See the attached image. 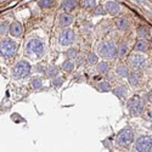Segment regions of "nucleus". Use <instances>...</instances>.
I'll return each instance as SVG.
<instances>
[{
  "label": "nucleus",
  "instance_id": "f257e3e1",
  "mask_svg": "<svg viewBox=\"0 0 152 152\" xmlns=\"http://www.w3.org/2000/svg\"><path fill=\"white\" fill-rule=\"evenodd\" d=\"M126 107H128L129 113L133 117H139L142 115L145 110V100L140 95H134L128 100Z\"/></svg>",
  "mask_w": 152,
  "mask_h": 152
},
{
  "label": "nucleus",
  "instance_id": "f03ea898",
  "mask_svg": "<svg viewBox=\"0 0 152 152\" xmlns=\"http://www.w3.org/2000/svg\"><path fill=\"white\" fill-rule=\"evenodd\" d=\"M97 51L101 57L111 60L117 55V46L113 40H104L97 45Z\"/></svg>",
  "mask_w": 152,
  "mask_h": 152
},
{
  "label": "nucleus",
  "instance_id": "7ed1b4c3",
  "mask_svg": "<svg viewBox=\"0 0 152 152\" xmlns=\"http://www.w3.org/2000/svg\"><path fill=\"white\" fill-rule=\"evenodd\" d=\"M134 141V130L129 126L126 128H123L118 134H117V137H116V142L118 146L121 147H129Z\"/></svg>",
  "mask_w": 152,
  "mask_h": 152
},
{
  "label": "nucleus",
  "instance_id": "20e7f679",
  "mask_svg": "<svg viewBox=\"0 0 152 152\" xmlns=\"http://www.w3.org/2000/svg\"><path fill=\"white\" fill-rule=\"evenodd\" d=\"M133 152H152V136L141 135L136 139Z\"/></svg>",
  "mask_w": 152,
  "mask_h": 152
},
{
  "label": "nucleus",
  "instance_id": "39448f33",
  "mask_svg": "<svg viewBox=\"0 0 152 152\" xmlns=\"http://www.w3.org/2000/svg\"><path fill=\"white\" fill-rule=\"evenodd\" d=\"M18 45L15 40L12 39H4L0 43V55L4 57H12L16 53H17Z\"/></svg>",
  "mask_w": 152,
  "mask_h": 152
},
{
  "label": "nucleus",
  "instance_id": "423d86ee",
  "mask_svg": "<svg viewBox=\"0 0 152 152\" xmlns=\"http://www.w3.org/2000/svg\"><path fill=\"white\" fill-rule=\"evenodd\" d=\"M44 44L40 39H37V38H33L31 39L28 43H27V46H26V51L27 54H31V55H35V56H40L44 54Z\"/></svg>",
  "mask_w": 152,
  "mask_h": 152
},
{
  "label": "nucleus",
  "instance_id": "0eeeda50",
  "mask_svg": "<svg viewBox=\"0 0 152 152\" xmlns=\"http://www.w3.org/2000/svg\"><path fill=\"white\" fill-rule=\"evenodd\" d=\"M31 72V65L27 61H20L12 68V74L15 78H24Z\"/></svg>",
  "mask_w": 152,
  "mask_h": 152
},
{
  "label": "nucleus",
  "instance_id": "6e6552de",
  "mask_svg": "<svg viewBox=\"0 0 152 152\" xmlns=\"http://www.w3.org/2000/svg\"><path fill=\"white\" fill-rule=\"evenodd\" d=\"M146 62L147 60L142 54H133L128 60V63L133 71H140L145 68Z\"/></svg>",
  "mask_w": 152,
  "mask_h": 152
},
{
  "label": "nucleus",
  "instance_id": "1a4fd4ad",
  "mask_svg": "<svg viewBox=\"0 0 152 152\" xmlns=\"http://www.w3.org/2000/svg\"><path fill=\"white\" fill-rule=\"evenodd\" d=\"M75 40V33L67 28V29H63L61 33H60V37H58V42L62 46H67V45H71L73 42Z\"/></svg>",
  "mask_w": 152,
  "mask_h": 152
},
{
  "label": "nucleus",
  "instance_id": "9d476101",
  "mask_svg": "<svg viewBox=\"0 0 152 152\" xmlns=\"http://www.w3.org/2000/svg\"><path fill=\"white\" fill-rule=\"evenodd\" d=\"M10 33H11V35L12 37H20L21 34H22V32H23V27H22V24L20 23V22H12L11 23V26H10V31H9Z\"/></svg>",
  "mask_w": 152,
  "mask_h": 152
},
{
  "label": "nucleus",
  "instance_id": "9b49d317",
  "mask_svg": "<svg viewBox=\"0 0 152 152\" xmlns=\"http://www.w3.org/2000/svg\"><path fill=\"white\" fill-rule=\"evenodd\" d=\"M128 79H129V84L132 86H137L141 82V74L137 71H133L132 73H129Z\"/></svg>",
  "mask_w": 152,
  "mask_h": 152
},
{
  "label": "nucleus",
  "instance_id": "f8f14e48",
  "mask_svg": "<svg viewBox=\"0 0 152 152\" xmlns=\"http://www.w3.org/2000/svg\"><path fill=\"white\" fill-rule=\"evenodd\" d=\"M147 49H148V44H147V42L144 39V38H140V39H137V42L135 43V46H134L135 51L145 53V51H147Z\"/></svg>",
  "mask_w": 152,
  "mask_h": 152
},
{
  "label": "nucleus",
  "instance_id": "ddd939ff",
  "mask_svg": "<svg viewBox=\"0 0 152 152\" xmlns=\"http://www.w3.org/2000/svg\"><path fill=\"white\" fill-rule=\"evenodd\" d=\"M105 9H106V11L108 12V14H111V15H117L118 12L121 11V6L116 1H108L106 4Z\"/></svg>",
  "mask_w": 152,
  "mask_h": 152
},
{
  "label": "nucleus",
  "instance_id": "4468645a",
  "mask_svg": "<svg viewBox=\"0 0 152 152\" xmlns=\"http://www.w3.org/2000/svg\"><path fill=\"white\" fill-rule=\"evenodd\" d=\"M77 5H78L77 0H63L61 6H62V10H65L66 12H69L77 7Z\"/></svg>",
  "mask_w": 152,
  "mask_h": 152
},
{
  "label": "nucleus",
  "instance_id": "2eb2a0df",
  "mask_svg": "<svg viewBox=\"0 0 152 152\" xmlns=\"http://www.w3.org/2000/svg\"><path fill=\"white\" fill-rule=\"evenodd\" d=\"M116 26H117V28L119 31H123L124 32V31H128L129 22H128V20L124 18V17H119V18L116 20Z\"/></svg>",
  "mask_w": 152,
  "mask_h": 152
},
{
  "label": "nucleus",
  "instance_id": "dca6fc26",
  "mask_svg": "<svg viewBox=\"0 0 152 152\" xmlns=\"http://www.w3.org/2000/svg\"><path fill=\"white\" fill-rule=\"evenodd\" d=\"M72 22H73V17H72L71 15H68V14H62V15L60 16V24H61L62 27L69 26Z\"/></svg>",
  "mask_w": 152,
  "mask_h": 152
},
{
  "label": "nucleus",
  "instance_id": "f3484780",
  "mask_svg": "<svg viewBox=\"0 0 152 152\" xmlns=\"http://www.w3.org/2000/svg\"><path fill=\"white\" fill-rule=\"evenodd\" d=\"M128 50H129V46L125 42H122L119 44V46L117 48V54L119 57H124L126 54H128Z\"/></svg>",
  "mask_w": 152,
  "mask_h": 152
},
{
  "label": "nucleus",
  "instance_id": "a211bd4d",
  "mask_svg": "<svg viewBox=\"0 0 152 152\" xmlns=\"http://www.w3.org/2000/svg\"><path fill=\"white\" fill-rule=\"evenodd\" d=\"M113 94H115L117 97H119V99L125 97L126 96V89H125V86H122V85L116 86L115 89H113Z\"/></svg>",
  "mask_w": 152,
  "mask_h": 152
},
{
  "label": "nucleus",
  "instance_id": "6ab92c4d",
  "mask_svg": "<svg viewBox=\"0 0 152 152\" xmlns=\"http://www.w3.org/2000/svg\"><path fill=\"white\" fill-rule=\"evenodd\" d=\"M117 74L119 75L121 78H125V77H128L129 75V71H128V68H126V66L119 65L117 67Z\"/></svg>",
  "mask_w": 152,
  "mask_h": 152
},
{
  "label": "nucleus",
  "instance_id": "aec40b11",
  "mask_svg": "<svg viewBox=\"0 0 152 152\" xmlns=\"http://www.w3.org/2000/svg\"><path fill=\"white\" fill-rule=\"evenodd\" d=\"M82 5L84 9L91 10L96 6V0H82Z\"/></svg>",
  "mask_w": 152,
  "mask_h": 152
},
{
  "label": "nucleus",
  "instance_id": "412c9836",
  "mask_svg": "<svg viewBox=\"0 0 152 152\" xmlns=\"http://www.w3.org/2000/svg\"><path fill=\"white\" fill-rule=\"evenodd\" d=\"M137 35L140 37V38H144V39H145L146 37L150 35V29H148L147 27H145V26L139 27V29H137Z\"/></svg>",
  "mask_w": 152,
  "mask_h": 152
},
{
  "label": "nucleus",
  "instance_id": "4be33fe9",
  "mask_svg": "<svg viewBox=\"0 0 152 152\" xmlns=\"http://www.w3.org/2000/svg\"><path fill=\"white\" fill-rule=\"evenodd\" d=\"M32 86L34 88V89H40V88L43 86V82L39 77H34L32 79Z\"/></svg>",
  "mask_w": 152,
  "mask_h": 152
},
{
  "label": "nucleus",
  "instance_id": "5701e85b",
  "mask_svg": "<svg viewBox=\"0 0 152 152\" xmlns=\"http://www.w3.org/2000/svg\"><path fill=\"white\" fill-rule=\"evenodd\" d=\"M57 73H58V69H57L56 67H54V66L49 67V68H48V71H46L48 77H50V78H55L56 75H57Z\"/></svg>",
  "mask_w": 152,
  "mask_h": 152
},
{
  "label": "nucleus",
  "instance_id": "b1692460",
  "mask_svg": "<svg viewBox=\"0 0 152 152\" xmlns=\"http://www.w3.org/2000/svg\"><path fill=\"white\" fill-rule=\"evenodd\" d=\"M62 67H63V69H65V71H67V72H71V71L74 68V63L72 62V60H67V61H65V62H63Z\"/></svg>",
  "mask_w": 152,
  "mask_h": 152
},
{
  "label": "nucleus",
  "instance_id": "393cba45",
  "mask_svg": "<svg viewBox=\"0 0 152 152\" xmlns=\"http://www.w3.org/2000/svg\"><path fill=\"white\" fill-rule=\"evenodd\" d=\"M108 63L107 62H100L99 65H97V71L100 72V73H106L107 71H108Z\"/></svg>",
  "mask_w": 152,
  "mask_h": 152
},
{
  "label": "nucleus",
  "instance_id": "a878e982",
  "mask_svg": "<svg viewBox=\"0 0 152 152\" xmlns=\"http://www.w3.org/2000/svg\"><path fill=\"white\" fill-rule=\"evenodd\" d=\"M97 88H99V90H101V91H110V90H111V85H110L107 82L100 83V84L97 85Z\"/></svg>",
  "mask_w": 152,
  "mask_h": 152
},
{
  "label": "nucleus",
  "instance_id": "bb28decb",
  "mask_svg": "<svg viewBox=\"0 0 152 152\" xmlns=\"http://www.w3.org/2000/svg\"><path fill=\"white\" fill-rule=\"evenodd\" d=\"M66 55H67V57H68L69 60L75 58V56H77V49H75V48H71V49H68V50H67V53H66Z\"/></svg>",
  "mask_w": 152,
  "mask_h": 152
},
{
  "label": "nucleus",
  "instance_id": "cd10ccee",
  "mask_svg": "<svg viewBox=\"0 0 152 152\" xmlns=\"http://www.w3.org/2000/svg\"><path fill=\"white\" fill-rule=\"evenodd\" d=\"M54 3V0H39V6L40 7H49V6H51Z\"/></svg>",
  "mask_w": 152,
  "mask_h": 152
},
{
  "label": "nucleus",
  "instance_id": "c85d7f7f",
  "mask_svg": "<svg viewBox=\"0 0 152 152\" xmlns=\"http://www.w3.org/2000/svg\"><path fill=\"white\" fill-rule=\"evenodd\" d=\"M97 61H99V58H97V56H96L95 54L90 53L89 55H88V62H89L90 65H94V63H97Z\"/></svg>",
  "mask_w": 152,
  "mask_h": 152
},
{
  "label": "nucleus",
  "instance_id": "c756f323",
  "mask_svg": "<svg viewBox=\"0 0 152 152\" xmlns=\"http://www.w3.org/2000/svg\"><path fill=\"white\" fill-rule=\"evenodd\" d=\"M7 31H10V27L7 26L6 22H3L1 24H0V33H1V34H6Z\"/></svg>",
  "mask_w": 152,
  "mask_h": 152
},
{
  "label": "nucleus",
  "instance_id": "7c9ffc66",
  "mask_svg": "<svg viewBox=\"0 0 152 152\" xmlns=\"http://www.w3.org/2000/svg\"><path fill=\"white\" fill-rule=\"evenodd\" d=\"M106 12V9L104 7V6H99V7H96V10L94 11V15L95 16H97V15H104Z\"/></svg>",
  "mask_w": 152,
  "mask_h": 152
},
{
  "label": "nucleus",
  "instance_id": "2f4dec72",
  "mask_svg": "<svg viewBox=\"0 0 152 152\" xmlns=\"http://www.w3.org/2000/svg\"><path fill=\"white\" fill-rule=\"evenodd\" d=\"M54 86L55 88H60L61 85H62V83H63V79L61 78V77H56V78H54Z\"/></svg>",
  "mask_w": 152,
  "mask_h": 152
},
{
  "label": "nucleus",
  "instance_id": "473e14b6",
  "mask_svg": "<svg viewBox=\"0 0 152 152\" xmlns=\"http://www.w3.org/2000/svg\"><path fill=\"white\" fill-rule=\"evenodd\" d=\"M146 119L150 122V125H151V128H152V111H148L147 113H146Z\"/></svg>",
  "mask_w": 152,
  "mask_h": 152
},
{
  "label": "nucleus",
  "instance_id": "72a5a7b5",
  "mask_svg": "<svg viewBox=\"0 0 152 152\" xmlns=\"http://www.w3.org/2000/svg\"><path fill=\"white\" fill-rule=\"evenodd\" d=\"M147 100H148L152 104V88H151V90L148 91V95H147Z\"/></svg>",
  "mask_w": 152,
  "mask_h": 152
},
{
  "label": "nucleus",
  "instance_id": "f704fd0d",
  "mask_svg": "<svg viewBox=\"0 0 152 152\" xmlns=\"http://www.w3.org/2000/svg\"><path fill=\"white\" fill-rule=\"evenodd\" d=\"M37 71H38V72H45L44 67H43V66H40V65H39V66H37Z\"/></svg>",
  "mask_w": 152,
  "mask_h": 152
},
{
  "label": "nucleus",
  "instance_id": "c9c22d12",
  "mask_svg": "<svg viewBox=\"0 0 152 152\" xmlns=\"http://www.w3.org/2000/svg\"><path fill=\"white\" fill-rule=\"evenodd\" d=\"M151 44H152V37H151Z\"/></svg>",
  "mask_w": 152,
  "mask_h": 152
}]
</instances>
